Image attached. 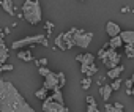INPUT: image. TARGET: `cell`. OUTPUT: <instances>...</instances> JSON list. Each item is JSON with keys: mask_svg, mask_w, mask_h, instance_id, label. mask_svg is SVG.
<instances>
[{"mask_svg": "<svg viewBox=\"0 0 134 112\" xmlns=\"http://www.w3.org/2000/svg\"><path fill=\"white\" fill-rule=\"evenodd\" d=\"M0 112H35V109L13 85V82L0 77Z\"/></svg>", "mask_w": 134, "mask_h": 112, "instance_id": "6da1fadb", "label": "cell"}, {"mask_svg": "<svg viewBox=\"0 0 134 112\" xmlns=\"http://www.w3.org/2000/svg\"><path fill=\"white\" fill-rule=\"evenodd\" d=\"M22 19L27 21L30 25H38L43 19L41 3L40 0H25L22 3Z\"/></svg>", "mask_w": 134, "mask_h": 112, "instance_id": "7a4b0ae2", "label": "cell"}, {"mask_svg": "<svg viewBox=\"0 0 134 112\" xmlns=\"http://www.w3.org/2000/svg\"><path fill=\"white\" fill-rule=\"evenodd\" d=\"M98 57L103 60V63L110 70V68H114V66H117V65H120V54L117 52V49H99L98 51Z\"/></svg>", "mask_w": 134, "mask_h": 112, "instance_id": "3957f363", "label": "cell"}, {"mask_svg": "<svg viewBox=\"0 0 134 112\" xmlns=\"http://www.w3.org/2000/svg\"><path fill=\"white\" fill-rule=\"evenodd\" d=\"M74 32H76V27H71L68 32L60 33L55 38V49H60V51H68V49H71L74 46L73 44V33Z\"/></svg>", "mask_w": 134, "mask_h": 112, "instance_id": "277c9868", "label": "cell"}, {"mask_svg": "<svg viewBox=\"0 0 134 112\" xmlns=\"http://www.w3.org/2000/svg\"><path fill=\"white\" fill-rule=\"evenodd\" d=\"M93 40V32H87V30H82V29H76V32L73 33V44L74 46H79L82 49H87L90 46Z\"/></svg>", "mask_w": 134, "mask_h": 112, "instance_id": "5b68a950", "label": "cell"}, {"mask_svg": "<svg viewBox=\"0 0 134 112\" xmlns=\"http://www.w3.org/2000/svg\"><path fill=\"white\" fill-rule=\"evenodd\" d=\"M44 38H46V35H43V33L32 35V36H25V38H22V40H16V41H13L11 49H13V51L25 49V46H35V44H40Z\"/></svg>", "mask_w": 134, "mask_h": 112, "instance_id": "8992f818", "label": "cell"}, {"mask_svg": "<svg viewBox=\"0 0 134 112\" xmlns=\"http://www.w3.org/2000/svg\"><path fill=\"white\" fill-rule=\"evenodd\" d=\"M43 112H70V109L65 104H60L57 101H52L51 96H47L43 103Z\"/></svg>", "mask_w": 134, "mask_h": 112, "instance_id": "52a82bcc", "label": "cell"}, {"mask_svg": "<svg viewBox=\"0 0 134 112\" xmlns=\"http://www.w3.org/2000/svg\"><path fill=\"white\" fill-rule=\"evenodd\" d=\"M43 87L47 90V92H54V90H62V87L58 85V76H57V73H54V71H51L46 77H44V84H43Z\"/></svg>", "mask_w": 134, "mask_h": 112, "instance_id": "ba28073f", "label": "cell"}, {"mask_svg": "<svg viewBox=\"0 0 134 112\" xmlns=\"http://www.w3.org/2000/svg\"><path fill=\"white\" fill-rule=\"evenodd\" d=\"M76 60L81 63V71L85 74L87 73V68L92 65V63H95V55L93 54H79V55H76Z\"/></svg>", "mask_w": 134, "mask_h": 112, "instance_id": "9c48e42d", "label": "cell"}, {"mask_svg": "<svg viewBox=\"0 0 134 112\" xmlns=\"http://www.w3.org/2000/svg\"><path fill=\"white\" fill-rule=\"evenodd\" d=\"M106 32H107V35L112 38V36L120 35L121 29H120V25H118V24H115L114 21H107V24H106Z\"/></svg>", "mask_w": 134, "mask_h": 112, "instance_id": "30bf717a", "label": "cell"}, {"mask_svg": "<svg viewBox=\"0 0 134 112\" xmlns=\"http://www.w3.org/2000/svg\"><path fill=\"white\" fill-rule=\"evenodd\" d=\"M120 38L123 44H134V30H121L120 32Z\"/></svg>", "mask_w": 134, "mask_h": 112, "instance_id": "8fae6325", "label": "cell"}, {"mask_svg": "<svg viewBox=\"0 0 134 112\" xmlns=\"http://www.w3.org/2000/svg\"><path fill=\"white\" fill-rule=\"evenodd\" d=\"M0 7L5 13H8L10 16H14L16 11H14V7H13V0H0Z\"/></svg>", "mask_w": 134, "mask_h": 112, "instance_id": "7c38bea8", "label": "cell"}, {"mask_svg": "<svg viewBox=\"0 0 134 112\" xmlns=\"http://www.w3.org/2000/svg\"><path fill=\"white\" fill-rule=\"evenodd\" d=\"M99 95H101V98H103V101H109V98H110V95H112V88H110V84H103V85H99Z\"/></svg>", "mask_w": 134, "mask_h": 112, "instance_id": "4fadbf2b", "label": "cell"}, {"mask_svg": "<svg viewBox=\"0 0 134 112\" xmlns=\"http://www.w3.org/2000/svg\"><path fill=\"white\" fill-rule=\"evenodd\" d=\"M18 59L22 62H33V55L30 49H19L18 51Z\"/></svg>", "mask_w": 134, "mask_h": 112, "instance_id": "5bb4252c", "label": "cell"}, {"mask_svg": "<svg viewBox=\"0 0 134 112\" xmlns=\"http://www.w3.org/2000/svg\"><path fill=\"white\" fill-rule=\"evenodd\" d=\"M123 70H125V68H123L121 65H117V66H114V68H110V70L107 71V74H106V76H107L109 79H112V81H114V79H117V77H120V74L123 73Z\"/></svg>", "mask_w": 134, "mask_h": 112, "instance_id": "9a60e30c", "label": "cell"}, {"mask_svg": "<svg viewBox=\"0 0 134 112\" xmlns=\"http://www.w3.org/2000/svg\"><path fill=\"white\" fill-rule=\"evenodd\" d=\"M8 54H10V47H8V46H7L5 43H0V65L7 63Z\"/></svg>", "mask_w": 134, "mask_h": 112, "instance_id": "2e32d148", "label": "cell"}, {"mask_svg": "<svg viewBox=\"0 0 134 112\" xmlns=\"http://www.w3.org/2000/svg\"><path fill=\"white\" fill-rule=\"evenodd\" d=\"M107 44H109V47L110 49H118L123 43H121V38H120V35H117V36H112L109 41H107Z\"/></svg>", "mask_w": 134, "mask_h": 112, "instance_id": "e0dca14e", "label": "cell"}, {"mask_svg": "<svg viewBox=\"0 0 134 112\" xmlns=\"http://www.w3.org/2000/svg\"><path fill=\"white\" fill-rule=\"evenodd\" d=\"M51 99H52V101H57V103H60V104H65V99H63V93H62V90H54L52 95H51Z\"/></svg>", "mask_w": 134, "mask_h": 112, "instance_id": "ac0fdd59", "label": "cell"}, {"mask_svg": "<svg viewBox=\"0 0 134 112\" xmlns=\"http://www.w3.org/2000/svg\"><path fill=\"white\" fill-rule=\"evenodd\" d=\"M125 54L129 60H132L134 59V44H126L125 46Z\"/></svg>", "mask_w": 134, "mask_h": 112, "instance_id": "d6986e66", "label": "cell"}, {"mask_svg": "<svg viewBox=\"0 0 134 112\" xmlns=\"http://www.w3.org/2000/svg\"><path fill=\"white\" fill-rule=\"evenodd\" d=\"M47 93H49V92H47L44 87H41L40 90H36V92H35V96H36L38 99H43V101H44V99L47 98Z\"/></svg>", "mask_w": 134, "mask_h": 112, "instance_id": "ffe728a7", "label": "cell"}, {"mask_svg": "<svg viewBox=\"0 0 134 112\" xmlns=\"http://www.w3.org/2000/svg\"><path fill=\"white\" fill-rule=\"evenodd\" d=\"M96 73H98V66H96L95 63H92V65L87 68V73H85V76H87V77H92V76H93V74H96Z\"/></svg>", "mask_w": 134, "mask_h": 112, "instance_id": "44dd1931", "label": "cell"}, {"mask_svg": "<svg viewBox=\"0 0 134 112\" xmlns=\"http://www.w3.org/2000/svg\"><path fill=\"white\" fill-rule=\"evenodd\" d=\"M121 79L120 77H117V79H114V82L110 84V88H112V92H117V90H120V87H121Z\"/></svg>", "mask_w": 134, "mask_h": 112, "instance_id": "7402d4cb", "label": "cell"}, {"mask_svg": "<svg viewBox=\"0 0 134 112\" xmlns=\"http://www.w3.org/2000/svg\"><path fill=\"white\" fill-rule=\"evenodd\" d=\"M90 85H92V79H90V77H84V79L81 81V87H82L84 90H88Z\"/></svg>", "mask_w": 134, "mask_h": 112, "instance_id": "603a6c76", "label": "cell"}, {"mask_svg": "<svg viewBox=\"0 0 134 112\" xmlns=\"http://www.w3.org/2000/svg\"><path fill=\"white\" fill-rule=\"evenodd\" d=\"M44 27H46V38H49V36H51V33H52L51 30H52V29H54L55 25H54V22H51V21H47V22L44 24Z\"/></svg>", "mask_w": 134, "mask_h": 112, "instance_id": "cb8c5ba5", "label": "cell"}, {"mask_svg": "<svg viewBox=\"0 0 134 112\" xmlns=\"http://www.w3.org/2000/svg\"><path fill=\"white\" fill-rule=\"evenodd\" d=\"M49 73H51V70H49L47 66H38V74H40V76L46 77V76H47Z\"/></svg>", "mask_w": 134, "mask_h": 112, "instance_id": "d4e9b609", "label": "cell"}, {"mask_svg": "<svg viewBox=\"0 0 134 112\" xmlns=\"http://www.w3.org/2000/svg\"><path fill=\"white\" fill-rule=\"evenodd\" d=\"M57 76H58V85L63 88V87H65V84H66V76H65L63 73H57Z\"/></svg>", "mask_w": 134, "mask_h": 112, "instance_id": "484cf974", "label": "cell"}, {"mask_svg": "<svg viewBox=\"0 0 134 112\" xmlns=\"http://www.w3.org/2000/svg\"><path fill=\"white\" fill-rule=\"evenodd\" d=\"M112 112H125L123 104H121V103H114V104H112Z\"/></svg>", "mask_w": 134, "mask_h": 112, "instance_id": "4316f807", "label": "cell"}, {"mask_svg": "<svg viewBox=\"0 0 134 112\" xmlns=\"http://www.w3.org/2000/svg\"><path fill=\"white\" fill-rule=\"evenodd\" d=\"M14 68H13V65H10V63H3V65H0V71H13Z\"/></svg>", "mask_w": 134, "mask_h": 112, "instance_id": "83f0119b", "label": "cell"}, {"mask_svg": "<svg viewBox=\"0 0 134 112\" xmlns=\"http://www.w3.org/2000/svg\"><path fill=\"white\" fill-rule=\"evenodd\" d=\"M85 103H87V104H92V106H96V101H95V98H93V96H90V95L85 98Z\"/></svg>", "mask_w": 134, "mask_h": 112, "instance_id": "f1b7e54d", "label": "cell"}, {"mask_svg": "<svg viewBox=\"0 0 134 112\" xmlns=\"http://www.w3.org/2000/svg\"><path fill=\"white\" fill-rule=\"evenodd\" d=\"M87 112H101L96 106H92V104H87Z\"/></svg>", "mask_w": 134, "mask_h": 112, "instance_id": "f546056e", "label": "cell"}, {"mask_svg": "<svg viewBox=\"0 0 134 112\" xmlns=\"http://www.w3.org/2000/svg\"><path fill=\"white\" fill-rule=\"evenodd\" d=\"M132 82H134V77L131 76V77H129V79L125 82V84H126V88H132Z\"/></svg>", "mask_w": 134, "mask_h": 112, "instance_id": "4dcf8cb0", "label": "cell"}, {"mask_svg": "<svg viewBox=\"0 0 134 112\" xmlns=\"http://www.w3.org/2000/svg\"><path fill=\"white\" fill-rule=\"evenodd\" d=\"M38 63H40V66H46L47 65V59H40Z\"/></svg>", "mask_w": 134, "mask_h": 112, "instance_id": "1f68e13d", "label": "cell"}, {"mask_svg": "<svg viewBox=\"0 0 134 112\" xmlns=\"http://www.w3.org/2000/svg\"><path fill=\"white\" fill-rule=\"evenodd\" d=\"M40 44H41V46H44V47H49V41H47V38H44Z\"/></svg>", "mask_w": 134, "mask_h": 112, "instance_id": "d6a6232c", "label": "cell"}, {"mask_svg": "<svg viewBox=\"0 0 134 112\" xmlns=\"http://www.w3.org/2000/svg\"><path fill=\"white\" fill-rule=\"evenodd\" d=\"M126 95H128V96H132V95H134V90H132V88H126Z\"/></svg>", "mask_w": 134, "mask_h": 112, "instance_id": "836d02e7", "label": "cell"}, {"mask_svg": "<svg viewBox=\"0 0 134 112\" xmlns=\"http://www.w3.org/2000/svg\"><path fill=\"white\" fill-rule=\"evenodd\" d=\"M104 107H106V112H112V104H109V103H107Z\"/></svg>", "mask_w": 134, "mask_h": 112, "instance_id": "e575fe53", "label": "cell"}, {"mask_svg": "<svg viewBox=\"0 0 134 112\" xmlns=\"http://www.w3.org/2000/svg\"><path fill=\"white\" fill-rule=\"evenodd\" d=\"M120 11H121V13H126V11H129V8H128V7H123Z\"/></svg>", "mask_w": 134, "mask_h": 112, "instance_id": "d590c367", "label": "cell"}, {"mask_svg": "<svg viewBox=\"0 0 134 112\" xmlns=\"http://www.w3.org/2000/svg\"><path fill=\"white\" fill-rule=\"evenodd\" d=\"M3 33L7 35V33H10V27H7V29H3Z\"/></svg>", "mask_w": 134, "mask_h": 112, "instance_id": "8d00e7d4", "label": "cell"}, {"mask_svg": "<svg viewBox=\"0 0 134 112\" xmlns=\"http://www.w3.org/2000/svg\"><path fill=\"white\" fill-rule=\"evenodd\" d=\"M0 76H2V71H0Z\"/></svg>", "mask_w": 134, "mask_h": 112, "instance_id": "74e56055", "label": "cell"}, {"mask_svg": "<svg viewBox=\"0 0 134 112\" xmlns=\"http://www.w3.org/2000/svg\"><path fill=\"white\" fill-rule=\"evenodd\" d=\"M79 2H84V0H79Z\"/></svg>", "mask_w": 134, "mask_h": 112, "instance_id": "f35d334b", "label": "cell"}]
</instances>
